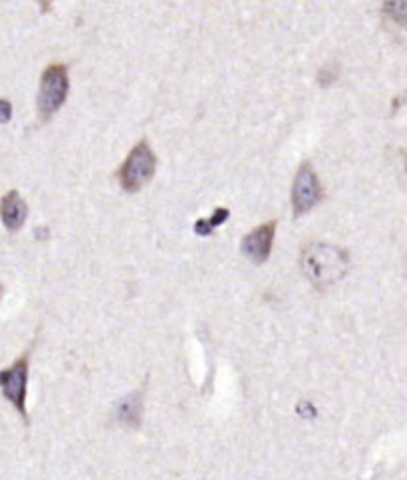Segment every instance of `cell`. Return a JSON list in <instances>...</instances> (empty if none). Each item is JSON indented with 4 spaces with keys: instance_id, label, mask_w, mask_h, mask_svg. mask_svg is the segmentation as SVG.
Masks as SVG:
<instances>
[{
    "instance_id": "6da1fadb",
    "label": "cell",
    "mask_w": 407,
    "mask_h": 480,
    "mask_svg": "<svg viewBox=\"0 0 407 480\" xmlns=\"http://www.w3.org/2000/svg\"><path fill=\"white\" fill-rule=\"evenodd\" d=\"M300 262H302L304 274L316 288H328L346 276L349 256L344 248L314 242L304 248Z\"/></svg>"
},
{
    "instance_id": "7a4b0ae2",
    "label": "cell",
    "mask_w": 407,
    "mask_h": 480,
    "mask_svg": "<svg viewBox=\"0 0 407 480\" xmlns=\"http://www.w3.org/2000/svg\"><path fill=\"white\" fill-rule=\"evenodd\" d=\"M155 167H157V159L149 143L140 141L129 151L126 163L119 169V185L126 193H138L152 181L155 175Z\"/></svg>"
},
{
    "instance_id": "3957f363",
    "label": "cell",
    "mask_w": 407,
    "mask_h": 480,
    "mask_svg": "<svg viewBox=\"0 0 407 480\" xmlns=\"http://www.w3.org/2000/svg\"><path fill=\"white\" fill-rule=\"evenodd\" d=\"M70 92V80H68V70L62 64H52L48 66L42 80H40V92H38V111L40 118L50 119L60 107L64 106L66 97Z\"/></svg>"
},
{
    "instance_id": "277c9868",
    "label": "cell",
    "mask_w": 407,
    "mask_h": 480,
    "mask_svg": "<svg viewBox=\"0 0 407 480\" xmlns=\"http://www.w3.org/2000/svg\"><path fill=\"white\" fill-rule=\"evenodd\" d=\"M28 353L18 357L11 367L0 371V389L6 401H11L14 409L22 415V419L28 423L26 413V395H28Z\"/></svg>"
},
{
    "instance_id": "5b68a950",
    "label": "cell",
    "mask_w": 407,
    "mask_h": 480,
    "mask_svg": "<svg viewBox=\"0 0 407 480\" xmlns=\"http://www.w3.org/2000/svg\"><path fill=\"white\" fill-rule=\"evenodd\" d=\"M324 199V188L310 163H302L296 171L292 185V214L294 219L312 211L320 200Z\"/></svg>"
},
{
    "instance_id": "8992f818",
    "label": "cell",
    "mask_w": 407,
    "mask_h": 480,
    "mask_svg": "<svg viewBox=\"0 0 407 480\" xmlns=\"http://www.w3.org/2000/svg\"><path fill=\"white\" fill-rule=\"evenodd\" d=\"M274 235H276V221L260 224L253 233H248L241 242V252L244 254V258L251 260L256 266L265 264L270 256Z\"/></svg>"
},
{
    "instance_id": "52a82bcc",
    "label": "cell",
    "mask_w": 407,
    "mask_h": 480,
    "mask_svg": "<svg viewBox=\"0 0 407 480\" xmlns=\"http://www.w3.org/2000/svg\"><path fill=\"white\" fill-rule=\"evenodd\" d=\"M26 217H28V205H26V200L20 197L18 191L12 188L0 200V219H2V224L6 226V231L16 233V231L22 228Z\"/></svg>"
},
{
    "instance_id": "ba28073f",
    "label": "cell",
    "mask_w": 407,
    "mask_h": 480,
    "mask_svg": "<svg viewBox=\"0 0 407 480\" xmlns=\"http://www.w3.org/2000/svg\"><path fill=\"white\" fill-rule=\"evenodd\" d=\"M117 417L119 421L126 423L129 427H138L141 423V397L138 393H131L126 399H121L119 407H117Z\"/></svg>"
},
{
    "instance_id": "9c48e42d",
    "label": "cell",
    "mask_w": 407,
    "mask_h": 480,
    "mask_svg": "<svg viewBox=\"0 0 407 480\" xmlns=\"http://www.w3.org/2000/svg\"><path fill=\"white\" fill-rule=\"evenodd\" d=\"M231 217V211L229 209H217V211L213 212V217L211 219H199L197 223H195V233H197L199 236H209L219 224H222L227 219Z\"/></svg>"
},
{
    "instance_id": "30bf717a",
    "label": "cell",
    "mask_w": 407,
    "mask_h": 480,
    "mask_svg": "<svg viewBox=\"0 0 407 480\" xmlns=\"http://www.w3.org/2000/svg\"><path fill=\"white\" fill-rule=\"evenodd\" d=\"M384 11L394 22L407 28V0H385Z\"/></svg>"
},
{
    "instance_id": "8fae6325",
    "label": "cell",
    "mask_w": 407,
    "mask_h": 480,
    "mask_svg": "<svg viewBox=\"0 0 407 480\" xmlns=\"http://www.w3.org/2000/svg\"><path fill=\"white\" fill-rule=\"evenodd\" d=\"M338 78V70L332 66H326V68H322L320 70V74H318V82H320V85H330V83L334 82Z\"/></svg>"
},
{
    "instance_id": "7c38bea8",
    "label": "cell",
    "mask_w": 407,
    "mask_h": 480,
    "mask_svg": "<svg viewBox=\"0 0 407 480\" xmlns=\"http://www.w3.org/2000/svg\"><path fill=\"white\" fill-rule=\"evenodd\" d=\"M12 118V106L8 100H0V123H8Z\"/></svg>"
},
{
    "instance_id": "4fadbf2b",
    "label": "cell",
    "mask_w": 407,
    "mask_h": 480,
    "mask_svg": "<svg viewBox=\"0 0 407 480\" xmlns=\"http://www.w3.org/2000/svg\"><path fill=\"white\" fill-rule=\"evenodd\" d=\"M52 2H54V0H38V4H40V11L50 12V8H52Z\"/></svg>"
},
{
    "instance_id": "5bb4252c",
    "label": "cell",
    "mask_w": 407,
    "mask_h": 480,
    "mask_svg": "<svg viewBox=\"0 0 407 480\" xmlns=\"http://www.w3.org/2000/svg\"><path fill=\"white\" fill-rule=\"evenodd\" d=\"M0 296H2V286H0Z\"/></svg>"
},
{
    "instance_id": "9a60e30c",
    "label": "cell",
    "mask_w": 407,
    "mask_h": 480,
    "mask_svg": "<svg viewBox=\"0 0 407 480\" xmlns=\"http://www.w3.org/2000/svg\"><path fill=\"white\" fill-rule=\"evenodd\" d=\"M406 159H407V157H406ZM406 167H407V163H406Z\"/></svg>"
}]
</instances>
